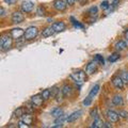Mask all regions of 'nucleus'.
I'll list each match as a JSON object with an SVG mask.
<instances>
[{
  "mask_svg": "<svg viewBox=\"0 0 128 128\" xmlns=\"http://www.w3.org/2000/svg\"><path fill=\"white\" fill-rule=\"evenodd\" d=\"M14 38L11 33H2L0 36V49L2 51H6L13 47Z\"/></svg>",
  "mask_w": 128,
  "mask_h": 128,
  "instance_id": "f257e3e1",
  "label": "nucleus"
},
{
  "mask_svg": "<svg viewBox=\"0 0 128 128\" xmlns=\"http://www.w3.org/2000/svg\"><path fill=\"white\" fill-rule=\"evenodd\" d=\"M38 35V28L35 26H30L28 27L25 30V34H24V41L30 42L33 41L34 38H36V36Z\"/></svg>",
  "mask_w": 128,
  "mask_h": 128,
  "instance_id": "f03ea898",
  "label": "nucleus"
},
{
  "mask_svg": "<svg viewBox=\"0 0 128 128\" xmlns=\"http://www.w3.org/2000/svg\"><path fill=\"white\" fill-rule=\"evenodd\" d=\"M86 76H88V74L86 73V70H75L70 74V78L73 79L76 83L81 84V83L86 81Z\"/></svg>",
  "mask_w": 128,
  "mask_h": 128,
  "instance_id": "7ed1b4c3",
  "label": "nucleus"
},
{
  "mask_svg": "<svg viewBox=\"0 0 128 128\" xmlns=\"http://www.w3.org/2000/svg\"><path fill=\"white\" fill-rule=\"evenodd\" d=\"M105 118L107 121H109L110 123H118L120 121V118H121L118 115V112L111 110V109H108L105 112Z\"/></svg>",
  "mask_w": 128,
  "mask_h": 128,
  "instance_id": "20e7f679",
  "label": "nucleus"
},
{
  "mask_svg": "<svg viewBox=\"0 0 128 128\" xmlns=\"http://www.w3.org/2000/svg\"><path fill=\"white\" fill-rule=\"evenodd\" d=\"M98 65H99V63L96 61V60H92V61H90L89 63L86 64V73L88 75H93L95 74L96 72L98 70Z\"/></svg>",
  "mask_w": 128,
  "mask_h": 128,
  "instance_id": "39448f33",
  "label": "nucleus"
},
{
  "mask_svg": "<svg viewBox=\"0 0 128 128\" xmlns=\"http://www.w3.org/2000/svg\"><path fill=\"white\" fill-rule=\"evenodd\" d=\"M111 82L112 84H113V86L115 88L116 90H120V91H123L124 90V86H125V82L123 81L122 77L120 75H115L112 77L111 79Z\"/></svg>",
  "mask_w": 128,
  "mask_h": 128,
  "instance_id": "423d86ee",
  "label": "nucleus"
},
{
  "mask_svg": "<svg viewBox=\"0 0 128 128\" xmlns=\"http://www.w3.org/2000/svg\"><path fill=\"white\" fill-rule=\"evenodd\" d=\"M67 2L65 0H54L52 2V6L54 8L56 11L60 12V13H63V12H65L66 9H67Z\"/></svg>",
  "mask_w": 128,
  "mask_h": 128,
  "instance_id": "0eeeda50",
  "label": "nucleus"
},
{
  "mask_svg": "<svg viewBox=\"0 0 128 128\" xmlns=\"http://www.w3.org/2000/svg\"><path fill=\"white\" fill-rule=\"evenodd\" d=\"M11 20L13 24H22L24 20H25V15L22 14V11H15L12 13Z\"/></svg>",
  "mask_w": 128,
  "mask_h": 128,
  "instance_id": "6e6552de",
  "label": "nucleus"
},
{
  "mask_svg": "<svg viewBox=\"0 0 128 128\" xmlns=\"http://www.w3.org/2000/svg\"><path fill=\"white\" fill-rule=\"evenodd\" d=\"M61 91H62V94L64 96V98H68V97H72V96H73L75 89L73 88V86H72V84L65 83V84L61 88Z\"/></svg>",
  "mask_w": 128,
  "mask_h": 128,
  "instance_id": "1a4fd4ad",
  "label": "nucleus"
},
{
  "mask_svg": "<svg viewBox=\"0 0 128 128\" xmlns=\"http://www.w3.org/2000/svg\"><path fill=\"white\" fill-rule=\"evenodd\" d=\"M35 4L32 1H24L20 4V11L22 13H31L34 10Z\"/></svg>",
  "mask_w": 128,
  "mask_h": 128,
  "instance_id": "9d476101",
  "label": "nucleus"
},
{
  "mask_svg": "<svg viewBox=\"0 0 128 128\" xmlns=\"http://www.w3.org/2000/svg\"><path fill=\"white\" fill-rule=\"evenodd\" d=\"M30 102L33 104L34 106H36V107H42L45 100H44L42 94H36V95H33V96H32Z\"/></svg>",
  "mask_w": 128,
  "mask_h": 128,
  "instance_id": "9b49d317",
  "label": "nucleus"
},
{
  "mask_svg": "<svg viewBox=\"0 0 128 128\" xmlns=\"http://www.w3.org/2000/svg\"><path fill=\"white\" fill-rule=\"evenodd\" d=\"M11 35L13 36L14 40H19L24 38V34H25V30H22V28H14V29L11 30Z\"/></svg>",
  "mask_w": 128,
  "mask_h": 128,
  "instance_id": "f8f14e48",
  "label": "nucleus"
},
{
  "mask_svg": "<svg viewBox=\"0 0 128 128\" xmlns=\"http://www.w3.org/2000/svg\"><path fill=\"white\" fill-rule=\"evenodd\" d=\"M81 115H82V111L81 110H78V111H75L73 112L72 114H70L68 116H67V120H66V122L67 123H74L76 122L77 120H79L80 118H81Z\"/></svg>",
  "mask_w": 128,
  "mask_h": 128,
  "instance_id": "ddd939ff",
  "label": "nucleus"
},
{
  "mask_svg": "<svg viewBox=\"0 0 128 128\" xmlns=\"http://www.w3.org/2000/svg\"><path fill=\"white\" fill-rule=\"evenodd\" d=\"M51 27L54 28V30L56 33H59V32H63L64 30L66 29V25L65 22H52Z\"/></svg>",
  "mask_w": 128,
  "mask_h": 128,
  "instance_id": "4468645a",
  "label": "nucleus"
},
{
  "mask_svg": "<svg viewBox=\"0 0 128 128\" xmlns=\"http://www.w3.org/2000/svg\"><path fill=\"white\" fill-rule=\"evenodd\" d=\"M56 33L54 30V28L52 27H46V28H44V29L42 30L41 32V36L43 38H50V36H52V35Z\"/></svg>",
  "mask_w": 128,
  "mask_h": 128,
  "instance_id": "2eb2a0df",
  "label": "nucleus"
},
{
  "mask_svg": "<svg viewBox=\"0 0 128 128\" xmlns=\"http://www.w3.org/2000/svg\"><path fill=\"white\" fill-rule=\"evenodd\" d=\"M112 104L115 106V107H122L124 106V97L120 94H115L113 95L112 97Z\"/></svg>",
  "mask_w": 128,
  "mask_h": 128,
  "instance_id": "dca6fc26",
  "label": "nucleus"
},
{
  "mask_svg": "<svg viewBox=\"0 0 128 128\" xmlns=\"http://www.w3.org/2000/svg\"><path fill=\"white\" fill-rule=\"evenodd\" d=\"M22 122H25L26 124H28L29 126H31L32 124H33V121H34V118H33V115H32L30 112H26L25 114L22 115V118H20Z\"/></svg>",
  "mask_w": 128,
  "mask_h": 128,
  "instance_id": "f3484780",
  "label": "nucleus"
},
{
  "mask_svg": "<svg viewBox=\"0 0 128 128\" xmlns=\"http://www.w3.org/2000/svg\"><path fill=\"white\" fill-rule=\"evenodd\" d=\"M114 48H115V50H118V51L125 50L127 48V42L124 41V40H120V41H118L114 44Z\"/></svg>",
  "mask_w": 128,
  "mask_h": 128,
  "instance_id": "a211bd4d",
  "label": "nucleus"
},
{
  "mask_svg": "<svg viewBox=\"0 0 128 128\" xmlns=\"http://www.w3.org/2000/svg\"><path fill=\"white\" fill-rule=\"evenodd\" d=\"M26 110H25V108L24 107H19V108H17L14 112H13V118H22V115L26 113Z\"/></svg>",
  "mask_w": 128,
  "mask_h": 128,
  "instance_id": "6ab92c4d",
  "label": "nucleus"
},
{
  "mask_svg": "<svg viewBox=\"0 0 128 128\" xmlns=\"http://www.w3.org/2000/svg\"><path fill=\"white\" fill-rule=\"evenodd\" d=\"M50 114L52 115V116H54V118H57L61 116V115H63V114H64V111H63L62 108H60V107H56V108H54V109L50 111Z\"/></svg>",
  "mask_w": 128,
  "mask_h": 128,
  "instance_id": "aec40b11",
  "label": "nucleus"
},
{
  "mask_svg": "<svg viewBox=\"0 0 128 128\" xmlns=\"http://www.w3.org/2000/svg\"><path fill=\"white\" fill-rule=\"evenodd\" d=\"M102 125H104L102 120L99 118V116H97V118L94 120V122L92 123L91 127H92V128H102Z\"/></svg>",
  "mask_w": 128,
  "mask_h": 128,
  "instance_id": "412c9836",
  "label": "nucleus"
},
{
  "mask_svg": "<svg viewBox=\"0 0 128 128\" xmlns=\"http://www.w3.org/2000/svg\"><path fill=\"white\" fill-rule=\"evenodd\" d=\"M88 14H89L90 17H97L98 15V8L94 6H91L89 11H88Z\"/></svg>",
  "mask_w": 128,
  "mask_h": 128,
  "instance_id": "4be33fe9",
  "label": "nucleus"
},
{
  "mask_svg": "<svg viewBox=\"0 0 128 128\" xmlns=\"http://www.w3.org/2000/svg\"><path fill=\"white\" fill-rule=\"evenodd\" d=\"M42 96L44 98V100H49V99L51 98V89H46V90H43L42 91Z\"/></svg>",
  "mask_w": 128,
  "mask_h": 128,
  "instance_id": "5701e85b",
  "label": "nucleus"
},
{
  "mask_svg": "<svg viewBox=\"0 0 128 128\" xmlns=\"http://www.w3.org/2000/svg\"><path fill=\"white\" fill-rule=\"evenodd\" d=\"M99 89H100V86H99L98 84V83H96V84L93 86V88H92V90L90 91V96H91V97H95V96L96 95H97V93H98V92H99Z\"/></svg>",
  "mask_w": 128,
  "mask_h": 128,
  "instance_id": "b1692460",
  "label": "nucleus"
},
{
  "mask_svg": "<svg viewBox=\"0 0 128 128\" xmlns=\"http://www.w3.org/2000/svg\"><path fill=\"white\" fill-rule=\"evenodd\" d=\"M121 59V54H120V52H113L109 58H108V60H109L110 63H114L116 62L118 60Z\"/></svg>",
  "mask_w": 128,
  "mask_h": 128,
  "instance_id": "393cba45",
  "label": "nucleus"
},
{
  "mask_svg": "<svg viewBox=\"0 0 128 128\" xmlns=\"http://www.w3.org/2000/svg\"><path fill=\"white\" fill-rule=\"evenodd\" d=\"M70 19V22L73 24V26H74L75 28H79V29H83V28H84V26H83L82 24H80V22L77 20V19H75L73 16H72Z\"/></svg>",
  "mask_w": 128,
  "mask_h": 128,
  "instance_id": "a878e982",
  "label": "nucleus"
},
{
  "mask_svg": "<svg viewBox=\"0 0 128 128\" xmlns=\"http://www.w3.org/2000/svg\"><path fill=\"white\" fill-rule=\"evenodd\" d=\"M36 13L38 16H45L46 15V10L45 8H44L43 6H38V9H36Z\"/></svg>",
  "mask_w": 128,
  "mask_h": 128,
  "instance_id": "bb28decb",
  "label": "nucleus"
},
{
  "mask_svg": "<svg viewBox=\"0 0 128 128\" xmlns=\"http://www.w3.org/2000/svg\"><path fill=\"white\" fill-rule=\"evenodd\" d=\"M92 100H93V97H91V96L89 95V96H88V97H86L84 99H83V102H82L83 106H86V107H89V106H91Z\"/></svg>",
  "mask_w": 128,
  "mask_h": 128,
  "instance_id": "cd10ccee",
  "label": "nucleus"
},
{
  "mask_svg": "<svg viewBox=\"0 0 128 128\" xmlns=\"http://www.w3.org/2000/svg\"><path fill=\"white\" fill-rule=\"evenodd\" d=\"M66 120H67L66 115L63 114V115H61V116H59V118H56V120H54V123H56V124H63L64 121H66Z\"/></svg>",
  "mask_w": 128,
  "mask_h": 128,
  "instance_id": "c85d7f7f",
  "label": "nucleus"
},
{
  "mask_svg": "<svg viewBox=\"0 0 128 128\" xmlns=\"http://www.w3.org/2000/svg\"><path fill=\"white\" fill-rule=\"evenodd\" d=\"M118 115H120V118L123 120H128V111H126V110H120Z\"/></svg>",
  "mask_w": 128,
  "mask_h": 128,
  "instance_id": "c756f323",
  "label": "nucleus"
},
{
  "mask_svg": "<svg viewBox=\"0 0 128 128\" xmlns=\"http://www.w3.org/2000/svg\"><path fill=\"white\" fill-rule=\"evenodd\" d=\"M121 77H122V79H123V81L125 82V84H128V70L122 72Z\"/></svg>",
  "mask_w": 128,
  "mask_h": 128,
  "instance_id": "7c9ffc66",
  "label": "nucleus"
},
{
  "mask_svg": "<svg viewBox=\"0 0 128 128\" xmlns=\"http://www.w3.org/2000/svg\"><path fill=\"white\" fill-rule=\"evenodd\" d=\"M109 6H110V3L108 2V1H106V0H105V1H102V2L100 3V9H102V10H104V11L108 10V8H109Z\"/></svg>",
  "mask_w": 128,
  "mask_h": 128,
  "instance_id": "2f4dec72",
  "label": "nucleus"
},
{
  "mask_svg": "<svg viewBox=\"0 0 128 128\" xmlns=\"http://www.w3.org/2000/svg\"><path fill=\"white\" fill-rule=\"evenodd\" d=\"M94 59H95L99 64H104V63H105V60H104V57H102V54H96Z\"/></svg>",
  "mask_w": 128,
  "mask_h": 128,
  "instance_id": "473e14b6",
  "label": "nucleus"
},
{
  "mask_svg": "<svg viewBox=\"0 0 128 128\" xmlns=\"http://www.w3.org/2000/svg\"><path fill=\"white\" fill-rule=\"evenodd\" d=\"M90 116H91L92 118H93V120H95L96 118L98 116V113H97V108H94V109L90 112Z\"/></svg>",
  "mask_w": 128,
  "mask_h": 128,
  "instance_id": "72a5a7b5",
  "label": "nucleus"
},
{
  "mask_svg": "<svg viewBox=\"0 0 128 128\" xmlns=\"http://www.w3.org/2000/svg\"><path fill=\"white\" fill-rule=\"evenodd\" d=\"M17 127H19V128H27V127H29V125L28 124H26L25 122H22V120L18 122V124H17Z\"/></svg>",
  "mask_w": 128,
  "mask_h": 128,
  "instance_id": "f704fd0d",
  "label": "nucleus"
},
{
  "mask_svg": "<svg viewBox=\"0 0 128 128\" xmlns=\"http://www.w3.org/2000/svg\"><path fill=\"white\" fill-rule=\"evenodd\" d=\"M6 15V11L4 8L1 6L0 8V16H1V17H4Z\"/></svg>",
  "mask_w": 128,
  "mask_h": 128,
  "instance_id": "c9c22d12",
  "label": "nucleus"
},
{
  "mask_svg": "<svg viewBox=\"0 0 128 128\" xmlns=\"http://www.w3.org/2000/svg\"><path fill=\"white\" fill-rule=\"evenodd\" d=\"M120 2H121V0H112V3H111V4L113 6L114 8H116V6H118Z\"/></svg>",
  "mask_w": 128,
  "mask_h": 128,
  "instance_id": "e433bc0d",
  "label": "nucleus"
},
{
  "mask_svg": "<svg viewBox=\"0 0 128 128\" xmlns=\"http://www.w3.org/2000/svg\"><path fill=\"white\" fill-rule=\"evenodd\" d=\"M110 127H112V125H111V123H110L109 121H107V122L104 123L102 128H110Z\"/></svg>",
  "mask_w": 128,
  "mask_h": 128,
  "instance_id": "4c0bfd02",
  "label": "nucleus"
},
{
  "mask_svg": "<svg viewBox=\"0 0 128 128\" xmlns=\"http://www.w3.org/2000/svg\"><path fill=\"white\" fill-rule=\"evenodd\" d=\"M6 4H9V6H11V4H14V3L17 1V0H3Z\"/></svg>",
  "mask_w": 128,
  "mask_h": 128,
  "instance_id": "58836bf2",
  "label": "nucleus"
},
{
  "mask_svg": "<svg viewBox=\"0 0 128 128\" xmlns=\"http://www.w3.org/2000/svg\"><path fill=\"white\" fill-rule=\"evenodd\" d=\"M65 1L67 2V4L70 6H75V3H76V0H65Z\"/></svg>",
  "mask_w": 128,
  "mask_h": 128,
  "instance_id": "ea45409f",
  "label": "nucleus"
},
{
  "mask_svg": "<svg viewBox=\"0 0 128 128\" xmlns=\"http://www.w3.org/2000/svg\"><path fill=\"white\" fill-rule=\"evenodd\" d=\"M77 2H79L80 4H84V3L86 2V0H76Z\"/></svg>",
  "mask_w": 128,
  "mask_h": 128,
  "instance_id": "a19ab883",
  "label": "nucleus"
},
{
  "mask_svg": "<svg viewBox=\"0 0 128 128\" xmlns=\"http://www.w3.org/2000/svg\"><path fill=\"white\" fill-rule=\"evenodd\" d=\"M125 38H126V41H128V28L125 31Z\"/></svg>",
  "mask_w": 128,
  "mask_h": 128,
  "instance_id": "79ce46f5",
  "label": "nucleus"
}]
</instances>
